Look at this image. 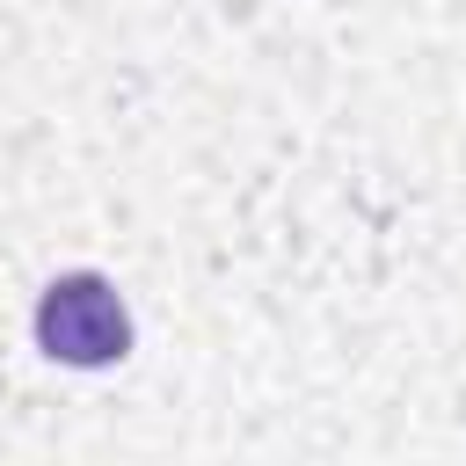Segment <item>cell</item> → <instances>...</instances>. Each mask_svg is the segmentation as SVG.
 I'll return each instance as SVG.
<instances>
[{"label": "cell", "mask_w": 466, "mask_h": 466, "mask_svg": "<svg viewBox=\"0 0 466 466\" xmlns=\"http://www.w3.org/2000/svg\"><path fill=\"white\" fill-rule=\"evenodd\" d=\"M36 342H44V357L95 371V364H116L131 350V313H124V299H116L109 277L73 269V277L44 284V299H36Z\"/></svg>", "instance_id": "1"}]
</instances>
